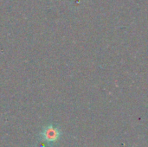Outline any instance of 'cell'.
Returning a JSON list of instances; mask_svg holds the SVG:
<instances>
[{"instance_id": "cell-1", "label": "cell", "mask_w": 148, "mask_h": 147, "mask_svg": "<svg viewBox=\"0 0 148 147\" xmlns=\"http://www.w3.org/2000/svg\"><path fill=\"white\" fill-rule=\"evenodd\" d=\"M60 132L58 129L53 127V126H49L46 129L43 130L42 133V139L46 140L47 142H54L56 141L59 137H60Z\"/></svg>"}]
</instances>
